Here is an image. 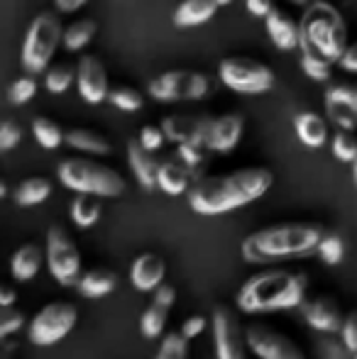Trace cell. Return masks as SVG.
<instances>
[{"label":"cell","instance_id":"6da1fadb","mask_svg":"<svg viewBox=\"0 0 357 359\" xmlns=\"http://www.w3.org/2000/svg\"><path fill=\"white\" fill-rule=\"evenodd\" d=\"M271 184L274 174L264 166H248L230 174L206 176L189 189V205L196 215H225L262 198Z\"/></svg>","mask_w":357,"mask_h":359},{"label":"cell","instance_id":"7a4b0ae2","mask_svg":"<svg viewBox=\"0 0 357 359\" xmlns=\"http://www.w3.org/2000/svg\"><path fill=\"white\" fill-rule=\"evenodd\" d=\"M321 237H323V227L318 222H276L245 237L240 252L250 264L299 259V257L314 255Z\"/></svg>","mask_w":357,"mask_h":359},{"label":"cell","instance_id":"3957f363","mask_svg":"<svg viewBox=\"0 0 357 359\" xmlns=\"http://www.w3.org/2000/svg\"><path fill=\"white\" fill-rule=\"evenodd\" d=\"M306 301V276L286 269H264L252 274L235 296V306L245 316H264L301 308Z\"/></svg>","mask_w":357,"mask_h":359},{"label":"cell","instance_id":"277c9868","mask_svg":"<svg viewBox=\"0 0 357 359\" xmlns=\"http://www.w3.org/2000/svg\"><path fill=\"white\" fill-rule=\"evenodd\" d=\"M299 27L311 47L318 49L330 64H338L348 47V29H345L343 15L333 5L323 0H311Z\"/></svg>","mask_w":357,"mask_h":359},{"label":"cell","instance_id":"5b68a950","mask_svg":"<svg viewBox=\"0 0 357 359\" xmlns=\"http://www.w3.org/2000/svg\"><path fill=\"white\" fill-rule=\"evenodd\" d=\"M59 181L76 194H88L95 198H118L128 189L118 171L90 159H64L59 164Z\"/></svg>","mask_w":357,"mask_h":359},{"label":"cell","instance_id":"8992f818","mask_svg":"<svg viewBox=\"0 0 357 359\" xmlns=\"http://www.w3.org/2000/svg\"><path fill=\"white\" fill-rule=\"evenodd\" d=\"M62 22L54 13H42L29 25L22 44V67L29 74H42L62 42Z\"/></svg>","mask_w":357,"mask_h":359},{"label":"cell","instance_id":"52a82bcc","mask_svg":"<svg viewBox=\"0 0 357 359\" xmlns=\"http://www.w3.org/2000/svg\"><path fill=\"white\" fill-rule=\"evenodd\" d=\"M210 88H213V81L206 74L174 69V72L154 76L147 86V93L157 103H181V100L206 98L210 93Z\"/></svg>","mask_w":357,"mask_h":359},{"label":"cell","instance_id":"ba28073f","mask_svg":"<svg viewBox=\"0 0 357 359\" xmlns=\"http://www.w3.org/2000/svg\"><path fill=\"white\" fill-rule=\"evenodd\" d=\"M218 79L223 81L225 88L240 95H260L267 93L274 86V72L262 62L255 59L230 57L223 59L218 67Z\"/></svg>","mask_w":357,"mask_h":359},{"label":"cell","instance_id":"9c48e42d","mask_svg":"<svg viewBox=\"0 0 357 359\" xmlns=\"http://www.w3.org/2000/svg\"><path fill=\"white\" fill-rule=\"evenodd\" d=\"M47 264L52 276L62 286H76L81 279V255L69 232L54 225L47 232Z\"/></svg>","mask_w":357,"mask_h":359},{"label":"cell","instance_id":"30bf717a","mask_svg":"<svg viewBox=\"0 0 357 359\" xmlns=\"http://www.w3.org/2000/svg\"><path fill=\"white\" fill-rule=\"evenodd\" d=\"M76 320H79L76 306L64 301L49 303V306H44L34 316L32 325H29V340L39 347H49L62 340V337H67L74 330Z\"/></svg>","mask_w":357,"mask_h":359},{"label":"cell","instance_id":"8fae6325","mask_svg":"<svg viewBox=\"0 0 357 359\" xmlns=\"http://www.w3.org/2000/svg\"><path fill=\"white\" fill-rule=\"evenodd\" d=\"M210 330H213L215 359H248L245 330L238 316L228 306H215L210 313Z\"/></svg>","mask_w":357,"mask_h":359},{"label":"cell","instance_id":"7c38bea8","mask_svg":"<svg viewBox=\"0 0 357 359\" xmlns=\"http://www.w3.org/2000/svg\"><path fill=\"white\" fill-rule=\"evenodd\" d=\"M245 345L257 359H306L304 350L289 335L262 323H250L245 327Z\"/></svg>","mask_w":357,"mask_h":359},{"label":"cell","instance_id":"4fadbf2b","mask_svg":"<svg viewBox=\"0 0 357 359\" xmlns=\"http://www.w3.org/2000/svg\"><path fill=\"white\" fill-rule=\"evenodd\" d=\"M245 133V118L238 113L218 115V118L206 120L203 147L215 154H228L240 144V137Z\"/></svg>","mask_w":357,"mask_h":359},{"label":"cell","instance_id":"5bb4252c","mask_svg":"<svg viewBox=\"0 0 357 359\" xmlns=\"http://www.w3.org/2000/svg\"><path fill=\"white\" fill-rule=\"evenodd\" d=\"M301 313H304L306 325L318 335H338L340 327H343L345 316L340 311V303L330 296H316L311 301H304Z\"/></svg>","mask_w":357,"mask_h":359},{"label":"cell","instance_id":"9a60e30c","mask_svg":"<svg viewBox=\"0 0 357 359\" xmlns=\"http://www.w3.org/2000/svg\"><path fill=\"white\" fill-rule=\"evenodd\" d=\"M325 118L338 130H357V88L355 86H330L325 90Z\"/></svg>","mask_w":357,"mask_h":359},{"label":"cell","instance_id":"2e32d148","mask_svg":"<svg viewBox=\"0 0 357 359\" xmlns=\"http://www.w3.org/2000/svg\"><path fill=\"white\" fill-rule=\"evenodd\" d=\"M74 81H76L79 95H81L88 105H98V103H103V100H108V90H110L108 72H105V67L100 64V59L83 57L81 62H79L76 79Z\"/></svg>","mask_w":357,"mask_h":359},{"label":"cell","instance_id":"e0dca14e","mask_svg":"<svg viewBox=\"0 0 357 359\" xmlns=\"http://www.w3.org/2000/svg\"><path fill=\"white\" fill-rule=\"evenodd\" d=\"M167 276V262L154 252H144L130 266V281L140 293H152Z\"/></svg>","mask_w":357,"mask_h":359},{"label":"cell","instance_id":"ac0fdd59","mask_svg":"<svg viewBox=\"0 0 357 359\" xmlns=\"http://www.w3.org/2000/svg\"><path fill=\"white\" fill-rule=\"evenodd\" d=\"M191 179H194V171H191L189 166L179 159V156H172V159L159 161V166H157V189L164 191L167 196L189 194Z\"/></svg>","mask_w":357,"mask_h":359},{"label":"cell","instance_id":"d6986e66","mask_svg":"<svg viewBox=\"0 0 357 359\" xmlns=\"http://www.w3.org/2000/svg\"><path fill=\"white\" fill-rule=\"evenodd\" d=\"M264 27H267L269 39L274 42V47L279 52H291V49L299 47V34L301 27L294 18H289L286 13L281 10L271 8V13L264 18Z\"/></svg>","mask_w":357,"mask_h":359},{"label":"cell","instance_id":"ffe728a7","mask_svg":"<svg viewBox=\"0 0 357 359\" xmlns=\"http://www.w3.org/2000/svg\"><path fill=\"white\" fill-rule=\"evenodd\" d=\"M206 120L208 118H186V115H169L162 120V133L169 142L184 144V142H198L203 144Z\"/></svg>","mask_w":357,"mask_h":359},{"label":"cell","instance_id":"44dd1931","mask_svg":"<svg viewBox=\"0 0 357 359\" xmlns=\"http://www.w3.org/2000/svg\"><path fill=\"white\" fill-rule=\"evenodd\" d=\"M128 161H130V169H133L135 179H137L140 189H144V191L157 189V166H159V161L152 156V151L142 149V144L135 140V142L128 144Z\"/></svg>","mask_w":357,"mask_h":359},{"label":"cell","instance_id":"7402d4cb","mask_svg":"<svg viewBox=\"0 0 357 359\" xmlns=\"http://www.w3.org/2000/svg\"><path fill=\"white\" fill-rule=\"evenodd\" d=\"M294 130H296V137L304 147L309 149H321L325 142H328V123L321 118L318 113H299L294 118Z\"/></svg>","mask_w":357,"mask_h":359},{"label":"cell","instance_id":"603a6c76","mask_svg":"<svg viewBox=\"0 0 357 359\" xmlns=\"http://www.w3.org/2000/svg\"><path fill=\"white\" fill-rule=\"evenodd\" d=\"M215 13H218V5L213 0H181L174 10V25L179 29L201 27L208 20H213Z\"/></svg>","mask_w":357,"mask_h":359},{"label":"cell","instance_id":"cb8c5ba5","mask_svg":"<svg viewBox=\"0 0 357 359\" xmlns=\"http://www.w3.org/2000/svg\"><path fill=\"white\" fill-rule=\"evenodd\" d=\"M296 49H301V72L309 76L311 81H318V83L330 81V76H333V64H330L318 49L311 47L304 34H299V47Z\"/></svg>","mask_w":357,"mask_h":359},{"label":"cell","instance_id":"d4e9b609","mask_svg":"<svg viewBox=\"0 0 357 359\" xmlns=\"http://www.w3.org/2000/svg\"><path fill=\"white\" fill-rule=\"evenodd\" d=\"M76 286H79V291H81V296L103 298V296H108V293L115 291V286H118V276H115L110 269L98 266V269H90V271H86V274H81V279H79Z\"/></svg>","mask_w":357,"mask_h":359},{"label":"cell","instance_id":"484cf974","mask_svg":"<svg viewBox=\"0 0 357 359\" xmlns=\"http://www.w3.org/2000/svg\"><path fill=\"white\" fill-rule=\"evenodd\" d=\"M39 266H42V250L37 245H25L15 252L10 271L18 281H29L37 276Z\"/></svg>","mask_w":357,"mask_h":359},{"label":"cell","instance_id":"4316f807","mask_svg":"<svg viewBox=\"0 0 357 359\" xmlns=\"http://www.w3.org/2000/svg\"><path fill=\"white\" fill-rule=\"evenodd\" d=\"M64 142L79 151H86V154H95V156H105L110 154V142L103 137V135L93 133V130H72V133L64 135Z\"/></svg>","mask_w":357,"mask_h":359},{"label":"cell","instance_id":"83f0119b","mask_svg":"<svg viewBox=\"0 0 357 359\" xmlns=\"http://www.w3.org/2000/svg\"><path fill=\"white\" fill-rule=\"evenodd\" d=\"M167 320H169V308H164L152 301L147 308H144L142 316H140V332H142L147 340H157V337L164 335Z\"/></svg>","mask_w":357,"mask_h":359},{"label":"cell","instance_id":"f1b7e54d","mask_svg":"<svg viewBox=\"0 0 357 359\" xmlns=\"http://www.w3.org/2000/svg\"><path fill=\"white\" fill-rule=\"evenodd\" d=\"M95 22L93 20H79V22L69 25L62 32V44L69 52H81L83 47H88L95 37Z\"/></svg>","mask_w":357,"mask_h":359},{"label":"cell","instance_id":"f546056e","mask_svg":"<svg viewBox=\"0 0 357 359\" xmlns=\"http://www.w3.org/2000/svg\"><path fill=\"white\" fill-rule=\"evenodd\" d=\"M49 194H52V184L47 179H39L37 176V179H27L18 186L15 201H18V205H37L42 201H47Z\"/></svg>","mask_w":357,"mask_h":359},{"label":"cell","instance_id":"4dcf8cb0","mask_svg":"<svg viewBox=\"0 0 357 359\" xmlns=\"http://www.w3.org/2000/svg\"><path fill=\"white\" fill-rule=\"evenodd\" d=\"M72 217L79 227H93L100 220V203L95 196L79 194V198L72 203Z\"/></svg>","mask_w":357,"mask_h":359},{"label":"cell","instance_id":"1f68e13d","mask_svg":"<svg viewBox=\"0 0 357 359\" xmlns=\"http://www.w3.org/2000/svg\"><path fill=\"white\" fill-rule=\"evenodd\" d=\"M32 133H34V140L44 147V149H57L59 144L64 142V133L54 120L49 118H37L32 123Z\"/></svg>","mask_w":357,"mask_h":359},{"label":"cell","instance_id":"d6a6232c","mask_svg":"<svg viewBox=\"0 0 357 359\" xmlns=\"http://www.w3.org/2000/svg\"><path fill=\"white\" fill-rule=\"evenodd\" d=\"M108 100L123 113H137L144 105V95L135 88H128V86H120V88L108 90Z\"/></svg>","mask_w":357,"mask_h":359},{"label":"cell","instance_id":"836d02e7","mask_svg":"<svg viewBox=\"0 0 357 359\" xmlns=\"http://www.w3.org/2000/svg\"><path fill=\"white\" fill-rule=\"evenodd\" d=\"M330 151L343 164H353V159L357 156V137L353 133H348V130H338L330 137Z\"/></svg>","mask_w":357,"mask_h":359},{"label":"cell","instance_id":"e575fe53","mask_svg":"<svg viewBox=\"0 0 357 359\" xmlns=\"http://www.w3.org/2000/svg\"><path fill=\"white\" fill-rule=\"evenodd\" d=\"M157 359H189V340L181 332H167L159 342Z\"/></svg>","mask_w":357,"mask_h":359},{"label":"cell","instance_id":"d590c367","mask_svg":"<svg viewBox=\"0 0 357 359\" xmlns=\"http://www.w3.org/2000/svg\"><path fill=\"white\" fill-rule=\"evenodd\" d=\"M316 252H318V257L325 262V264L335 266V264H340L345 257V242L340 240L338 235H323L318 242V247H316Z\"/></svg>","mask_w":357,"mask_h":359},{"label":"cell","instance_id":"8d00e7d4","mask_svg":"<svg viewBox=\"0 0 357 359\" xmlns=\"http://www.w3.org/2000/svg\"><path fill=\"white\" fill-rule=\"evenodd\" d=\"M74 79H76V72H74L72 67H54L47 72L44 86H47L49 93H64V90L74 83Z\"/></svg>","mask_w":357,"mask_h":359},{"label":"cell","instance_id":"74e56055","mask_svg":"<svg viewBox=\"0 0 357 359\" xmlns=\"http://www.w3.org/2000/svg\"><path fill=\"white\" fill-rule=\"evenodd\" d=\"M318 357L321 359H350L353 355L343 345L338 335H321L318 340Z\"/></svg>","mask_w":357,"mask_h":359},{"label":"cell","instance_id":"f35d334b","mask_svg":"<svg viewBox=\"0 0 357 359\" xmlns=\"http://www.w3.org/2000/svg\"><path fill=\"white\" fill-rule=\"evenodd\" d=\"M37 93V81L32 76H22L13 83L10 88V103L15 105H25L27 100H32V95Z\"/></svg>","mask_w":357,"mask_h":359},{"label":"cell","instance_id":"ab89813d","mask_svg":"<svg viewBox=\"0 0 357 359\" xmlns=\"http://www.w3.org/2000/svg\"><path fill=\"white\" fill-rule=\"evenodd\" d=\"M203 149L206 147L198 142H184V144H177V156L191 171H196L203 164Z\"/></svg>","mask_w":357,"mask_h":359},{"label":"cell","instance_id":"60d3db41","mask_svg":"<svg viewBox=\"0 0 357 359\" xmlns=\"http://www.w3.org/2000/svg\"><path fill=\"white\" fill-rule=\"evenodd\" d=\"M25 318L13 306H0V337H8L22 327Z\"/></svg>","mask_w":357,"mask_h":359},{"label":"cell","instance_id":"b9f144b4","mask_svg":"<svg viewBox=\"0 0 357 359\" xmlns=\"http://www.w3.org/2000/svg\"><path fill=\"white\" fill-rule=\"evenodd\" d=\"M137 142L142 144V149H147V151H159L164 147V142H167V137H164V133H162V128H154V125H144L142 130H140V137H137Z\"/></svg>","mask_w":357,"mask_h":359},{"label":"cell","instance_id":"7bdbcfd3","mask_svg":"<svg viewBox=\"0 0 357 359\" xmlns=\"http://www.w3.org/2000/svg\"><path fill=\"white\" fill-rule=\"evenodd\" d=\"M338 337L343 340V345L348 347L350 355L357 352V311L348 313V316L343 318V327H340Z\"/></svg>","mask_w":357,"mask_h":359},{"label":"cell","instance_id":"ee69618b","mask_svg":"<svg viewBox=\"0 0 357 359\" xmlns=\"http://www.w3.org/2000/svg\"><path fill=\"white\" fill-rule=\"evenodd\" d=\"M20 137H22L20 125L13 123V120H5V123L0 125V151L13 149V147L20 142Z\"/></svg>","mask_w":357,"mask_h":359},{"label":"cell","instance_id":"f6af8a7d","mask_svg":"<svg viewBox=\"0 0 357 359\" xmlns=\"http://www.w3.org/2000/svg\"><path fill=\"white\" fill-rule=\"evenodd\" d=\"M208 327V320H206L203 316H191L184 320V325H181V335L186 337V340H194V337L203 335V330Z\"/></svg>","mask_w":357,"mask_h":359},{"label":"cell","instance_id":"bcb514c9","mask_svg":"<svg viewBox=\"0 0 357 359\" xmlns=\"http://www.w3.org/2000/svg\"><path fill=\"white\" fill-rule=\"evenodd\" d=\"M152 301L154 303H159V306H164V308H172L174 306V301H177V288L174 286H167L162 281L157 288L152 291Z\"/></svg>","mask_w":357,"mask_h":359},{"label":"cell","instance_id":"7dc6e473","mask_svg":"<svg viewBox=\"0 0 357 359\" xmlns=\"http://www.w3.org/2000/svg\"><path fill=\"white\" fill-rule=\"evenodd\" d=\"M338 64H340V69H343V72L357 74V42L345 47V52H343V57L338 59Z\"/></svg>","mask_w":357,"mask_h":359},{"label":"cell","instance_id":"c3c4849f","mask_svg":"<svg viewBox=\"0 0 357 359\" xmlns=\"http://www.w3.org/2000/svg\"><path fill=\"white\" fill-rule=\"evenodd\" d=\"M245 8H248L250 15H255V18H267L271 13V8H274V3L271 0H245Z\"/></svg>","mask_w":357,"mask_h":359},{"label":"cell","instance_id":"681fc988","mask_svg":"<svg viewBox=\"0 0 357 359\" xmlns=\"http://www.w3.org/2000/svg\"><path fill=\"white\" fill-rule=\"evenodd\" d=\"M54 3H57V8L62 10V13H76V10L83 8L88 0H54Z\"/></svg>","mask_w":357,"mask_h":359},{"label":"cell","instance_id":"f907efd6","mask_svg":"<svg viewBox=\"0 0 357 359\" xmlns=\"http://www.w3.org/2000/svg\"><path fill=\"white\" fill-rule=\"evenodd\" d=\"M15 301H18V293H15L10 286L0 284V306H13Z\"/></svg>","mask_w":357,"mask_h":359},{"label":"cell","instance_id":"816d5d0a","mask_svg":"<svg viewBox=\"0 0 357 359\" xmlns=\"http://www.w3.org/2000/svg\"><path fill=\"white\" fill-rule=\"evenodd\" d=\"M10 352H13V345H0V359H10Z\"/></svg>","mask_w":357,"mask_h":359},{"label":"cell","instance_id":"f5cc1de1","mask_svg":"<svg viewBox=\"0 0 357 359\" xmlns=\"http://www.w3.org/2000/svg\"><path fill=\"white\" fill-rule=\"evenodd\" d=\"M353 181H355V186H357V156L353 159Z\"/></svg>","mask_w":357,"mask_h":359},{"label":"cell","instance_id":"db71d44e","mask_svg":"<svg viewBox=\"0 0 357 359\" xmlns=\"http://www.w3.org/2000/svg\"><path fill=\"white\" fill-rule=\"evenodd\" d=\"M215 5H218V8H225V5H230L233 3V0H213Z\"/></svg>","mask_w":357,"mask_h":359},{"label":"cell","instance_id":"11a10c76","mask_svg":"<svg viewBox=\"0 0 357 359\" xmlns=\"http://www.w3.org/2000/svg\"><path fill=\"white\" fill-rule=\"evenodd\" d=\"M3 196H5V184L0 181V198H3Z\"/></svg>","mask_w":357,"mask_h":359},{"label":"cell","instance_id":"9f6ffc18","mask_svg":"<svg viewBox=\"0 0 357 359\" xmlns=\"http://www.w3.org/2000/svg\"><path fill=\"white\" fill-rule=\"evenodd\" d=\"M294 3H296V5H309L311 0H294Z\"/></svg>","mask_w":357,"mask_h":359},{"label":"cell","instance_id":"6f0895ef","mask_svg":"<svg viewBox=\"0 0 357 359\" xmlns=\"http://www.w3.org/2000/svg\"><path fill=\"white\" fill-rule=\"evenodd\" d=\"M353 359H357V352H353Z\"/></svg>","mask_w":357,"mask_h":359}]
</instances>
